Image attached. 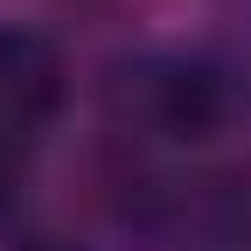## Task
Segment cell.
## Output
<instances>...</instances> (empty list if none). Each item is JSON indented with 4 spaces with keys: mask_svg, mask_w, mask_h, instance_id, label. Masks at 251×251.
<instances>
[{
    "mask_svg": "<svg viewBox=\"0 0 251 251\" xmlns=\"http://www.w3.org/2000/svg\"><path fill=\"white\" fill-rule=\"evenodd\" d=\"M133 230L153 251H244L251 244V168L216 161L133 196Z\"/></svg>",
    "mask_w": 251,
    "mask_h": 251,
    "instance_id": "cell-1",
    "label": "cell"
},
{
    "mask_svg": "<svg viewBox=\"0 0 251 251\" xmlns=\"http://www.w3.org/2000/svg\"><path fill=\"white\" fill-rule=\"evenodd\" d=\"M70 98V63L42 28L0 21V153H35Z\"/></svg>",
    "mask_w": 251,
    "mask_h": 251,
    "instance_id": "cell-3",
    "label": "cell"
},
{
    "mask_svg": "<svg viewBox=\"0 0 251 251\" xmlns=\"http://www.w3.org/2000/svg\"><path fill=\"white\" fill-rule=\"evenodd\" d=\"M119 98L153 140H209L237 112V77L209 56H147L126 70Z\"/></svg>",
    "mask_w": 251,
    "mask_h": 251,
    "instance_id": "cell-2",
    "label": "cell"
},
{
    "mask_svg": "<svg viewBox=\"0 0 251 251\" xmlns=\"http://www.w3.org/2000/svg\"><path fill=\"white\" fill-rule=\"evenodd\" d=\"M7 188H14V153H0V202H7Z\"/></svg>",
    "mask_w": 251,
    "mask_h": 251,
    "instance_id": "cell-5",
    "label": "cell"
},
{
    "mask_svg": "<svg viewBox=\"0 0 251 251\" xmlns=\"http://www.w3.org/2000/svg\"><path fill=\"white\" fill-rule=\"evenodd\" d=\"M14 251H84V244H77V237H63V230H21Z\"/></svg>",
    "mask_w": 251,
    "mask_h": 251,
    "instance_id": "cell-4",
    "label": "cell"
}]
</instances>
